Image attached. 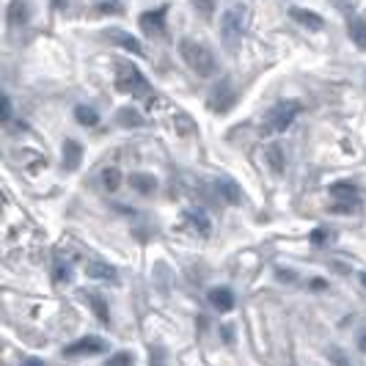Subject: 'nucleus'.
Returning <instances> with one entry per match:
<instances>
[{"label": "nucleus", "mask_w": 366, "mask_h": 366, "mask_svg": "<svg viewBox=\"0 0 366 366\" xmlns=\"http://www.w3.org/2000/svg\"><path fill=\"white\" fill-rule=\"evenodd\" d=\"M116 116H119V124H124V127H141V124H143L141 113H138V110H132V108L119 110Z\"/></svg>", "instance_id": "a211bd4d"}, {"label": "nucleus", "mask_w": 366, "mask_h": 366, "mask_svg": "<svg viewBox=\"0 0 366 366\" xmlns=\"http://www.w3.org/2000/svg\"><path fill=\"white\" fill-rule=\"evenodd\" d=\"M97 9H100V14H119V11H122L119 3H113V0H105V3H100Z\"/></svg>", "instance_id": "4be33fe9"}, {"label": "nucleus", "mask_w": 366, "mask_h": 366, "mask_svg": "<svg viewBox=\"0 0 366 366\" xmlns=\"http://www.w3.org/2000/svg\"><path fill=\"white\" fill-rule=\"evenodd\" d=\"M300 113V105L298 102H278L276 108H270L265 116V130L267 132H284L289 124L298 119Z\"/></svg>", "instance_id": "20e7f679"}, {"label": "nucleus", "mask_w": 366, "mask_h": 366, "mask_svg": "<svg viewBox=\"0 0 366 366\" xmlns=\"http://www.w3.org/2000/svg\"><path fill=\"white\" fill-rule=\"evenodd\" d=\"M88 276H91L94 281L116 284V270H113L110 265H105V262H91V265H88Z\"/></svg>", "instance_id": "ddd939ff"}, {"label": "nucleus", "mask_w": 366, "mask_h": 366, "mask_svg": "<svg viewBox=\"0 0 366 366\" xmlns=\"http://www.w3.org/2000/svg\"><path fill=\"white\" fill-rule=\"evenodd\" d=\"M209 300H212V305H215L218 311H231V308H234V295H231L226 286L212 289V292H209Z\"/></svg>", "instance_id": "f8f14e48"}, {"label": "nucleus", "mask_w": 366, "mask_h": 366, "mask_svg": "<svg viewBox=\"0 0 366 366\" xmlns=\"http://www.w3.org/2000/svg\"><path fill=\"white\" fill-rule=\"evenodd\" d=\"M289 17L295 22H300L305 31H323V25H325V20L320 14H314L308 9H289Z\"/></svg>", "instance_id": "9d476101"}, {"label": "nucleus", "mask_w": 366, "mask_h": 366, "mask_svg": "<svg viewBox=\"0 0 366 366\" xmlns=\"http://www.w3.org/2000/svg\"><path fill=\"white\" fill-rule=\"evenodd\" d=\"M132 184H135L138 193H155V190H157V179H155V177H143V174H135V177H132Z\"/></svg>", "instance_id": "f3484780"}, {"label": "nucleus", "mask_w": 366, "mask_h": 366, "mask_svg": "<svg viewBox=\"0 0 366 366\" xmlns=\"http://www.w3.org/2000/svg\"><path fill=\"white\" fill-rule=\"evenodd\" d=\"M83 160V149L78 141H66L63 143V165H66V171H75Z\"/></svg>", "instance_id": "9b49d317"}, {"label": "nucleus", "mask_w": 366, "mask_h": 366, "mask_svg": "<svg viewBox=\"0 0 366 366\" xmlns=\"http://www.w3.org/2000/svg\"><path fill=\"white\" fill-rule=\"evenodd\" d=\"M108 39L113 41L116 47L127 50V53H135V56H141V53H143L141 41L135 39L132 33H127V31H119V28H108Z\"/></svg>", "instance_id": "6e6552de"}, {"label": "nucleus", "mask_w": 366, "mask_h": 366, "mask_svg": "<svg viewBox=\"0 0 366 366\" xmlns=\"http://www.w3.org/2000/svg\"><path fill=\"white\" fill-rule=\"evenodd\" d=\"M193 3L199 6V11H202L204 17H209V14H212V9H215V3H212V0H193Z\"/></svg>", "instance_id": "b1692460"}, {"label": "nucleus", "mask_w": 366, "mask_h": 366, "mask_svg": "<svg viewBox=\"0 0 366 366\" xmlns=\"http://www.w3.org/2000/svg\"><path fill=\"white\" fill-rule=\"evenodd\" d=\"M75 119H78L80 124H85V127H94L100 116H97V110H94V108H88V105H78V108H75Z\"/></svg>", "instance_id": "2eb2a0df"}, {"label": "nucleus", "mask_w": 366, "mask_h": 366, "mask_svg": "<svg viewBox=\"0 0 366 366\" xmlns=\"http://www.w3.org/2000/svg\"><path fill=\"white\" fill-rule=\"evenodd\" d=\"M91 303H94V308H97V314L102 320H108V308H105V303H100V298H91Z\"/></svg>", "instance_id": "393cba45"}, {"label": "nucleus", "mask_w": 366, "mask_h": 366, "mask_svg": "<svg viewBox=\"0 0 366 366\" xmlns=\"http://www.w3.org/2000/svg\"><path fill=\"white\" fill-rule=\"evenodd\" d=\"M132 364V355H127V352H119L116 358H110V364L108 366H130Z\"/></svg>", "instance_id": "5701e85b"}, {"label": "nucleus", "mask_w": 366, "mask_h": 366, "mask_svg": "<svg viewBox=\"0 0 366 366\" xmlns=\"http://www.w3.org/2000/svg\"><path fill=\"white\" fill-rule=\"evenodd\" d=\"M116 72H119L116 75V88L119 91H127V94L141 97V100H152L155 97V91H152V85L141 75V69H135L132 63H119Z\"/></svg>", "instance_id": "7ed1b4c3"}, {"label": "nucleus", "mask_w": 366, "mask_h": 366, "mask_svg": "<svg viewBox=\"0 0 366 366\" xmlns=\"http://www.w3.org/2000/svg\"><path fill=\"white\" fill-rule=\"evenodd\" d=\"M141 28L146 31V36H152V39H157L160 33L165 31V6L160 9H155V11H146L141 14Z\"/></svg>", "instance_id": "0eeeda50"}, {"label": "nucleus", "mask_w": 366, "mask_h": 366, "mask_svg": "<svg viewBox=\"0 0 366 366\" xmlns=\"http://www.w3.org/2000/svg\"><path fill=\"white\" fill-rule=\"evenodd\" d=\"M358 345H361V350H366V333H361V339H358Z\"/></svg>", "instance_id": "a878e982"}, {"label": "nucleus", "mask_w": 366, "mask_h": 366, "mask_svg": "<svg viewBox=\"0 0 366 366\" xmlns=\"http://www.w3.org/2000/svg\"><path fill=\"white\" fill-rule=\"evenodd\" d=\"M102 184H105V190H119V184H122V174L116 171V168H105L102 171Z\"/></svg>", "instance_id": "dca6fc26"}, {"label": "nucleus", "mask_w": 366, "mask_h": 366, "mask_svg": "<svg viewBox=\"0 0 366 366\" xmlns=\"http://www.w3.org/2000/svg\"><path fill=\"white\" fill-rule=\"evenodd\" d=\"M9 119H11V102L0 91V122H9Z\"/></svg>", "instance_id": "412c9836"}, {"label": "nucleus", "mask_w": 366, "mask_h": 366, "mask_svg": "<svg viewBox=\"0 0 366 366\" xmlns=\"http://www.w3.org/2000/svg\"><path fill=\"white\" fill-rule=\"evenodd\" d=\"M9 20H11V22H17V25H20V22L28 20V11H25V3H22V0H14V3H11V11H9Z\"/></svg>", "instance_id": "aec40b11"}, {"label": "nucleus", "mask_w": 366, "mask_h": 366, "mask_svg": "<svg viewBox=\"0 0 366 366\" xmlns=\"http://www.w3.org/2000/svg\"><path fill=\"white\" fill-rule=\"evenodd\" d=\"M25 366H44L41 361H25Z\"/></svg>", "instance_id": "bb28decb"}, {"label": "nucleus", "mask_w": 366, "mask_h": 366, "mask_svg": "<svg viewBox=\"0 0 366 366\" xmlns=\"http://www.w3.org/2000/svg\"><path fill=\"white\" fill-rule=\"evenodd\" d=\"M364 284H366V273H364Z\"/></svg>", "instance_id": "cd10ccee"}, {"label": "nucleus", "mask_w": 366, "mask_h": 366, "mask_svg": "<svg viewBox=\"0 0 366 366\" xmlns=\"http://www.w3.org/2000/svg\"><path fill=\"white\" fill-rule=\"evenodd\" d=\"M179 56H182V61L187 63L199 78H212V75L218 72V58H215V53H212L209 47L199 44V41L182 39L179 41Z\"/></svg>", "instance_id": "f03ea898"}, {"label": "nucleus", "mask_w": 366, "mask_h": 366, "mask_svg": "<svg viewBox=\"0 0 366 366\" xmlns=\"http://www.w3.org/2000/svg\"><path fill=\"white\" fill-rule=\"evenodd\" d=\"M330 193H333V212H352L355 206H358V193H355V187L350 182H339L330 187Z\"/></svg>", "instance_id": "39448f33"}, {"label": "nucleus", "mask_w": 366, "mask_h": 366, "mask_svg": "<svg viewBox=\"0 0 366 366\" xmlns=\"http://www.w3.org/2000/svg\"><path fill=\"white\" fill-rule=\"evenodd\" d=\"M350 39L358 50H366V20H350Z\"/></svg>", "instance_id": "4468645a"}, {"label": "nucleus", "mask_w": 366, "mask_h": 366, "mask_svg": "<svg viewBox=\"0 0 366 366\" xmlns=\"http://www.w3.org/2000/svg\"><path fill=\"white\" fill-rule=\"evenodd\" d=\"M108 350V342L105 339H97V336H85L80 342H75V345H69L63 352L72 358V355H97V352H105Z\"/></svg>", "instance_id": "423d86ee"}, {"label": "nucleus", "mask_w": 366, "mask_h": 366, "mask_svg": "<svg viewBox=\"0 0 366 366\" xmlns=\"http://www.w3.org/2000/svg\"><path fill=\"white\" fill-rule=\"evenodd\" d=\"M267 160H270V168H273V171H278V174L284 171V155H281L278 146H270V149H267Z\"/></svg>", "instance_id": "6ab92c4d"}, {"label": "nucleus", "mask_w": 366, "mask_h": 366, "mask_svg": "<svg viewBox=\"0 0 366 366\" xmlns=\"http://www.w3.org/2000/svg\"><path fill=\"white\" fill-rule=\"evenodd\" d=\"M251 22V6L248 3H231L221 17V41L229 53H234L243 41L245 31Z\"/></svg>", "instance_id": "f257e3e1"}, {"label": "nucleus", "mask_w": 366, "mask_h": 366, "mask_svg": "<svg viewBox=\"0 0 366 366\" xmlns=\"http://www.w3.org/2000/svg\"><path fill=\"white\" fill-rule=\"evenodd\" d=\"M234 105V91H231V85L229 83H218V88L212 91V100H209V108L212 110H218V113H226L229 108Z\"/></svg>", "instance_id": "1a4fd4ad"}]
</instances>
